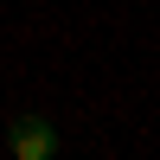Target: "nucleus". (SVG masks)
I'll return each instance as SVG.
<instances>
[{
	"label": "nucleus",
	"mask_w": 160,
	"mask_h": 160,
	"mask_svg": "<svg viewBox=\"0 0 160 160\" xmlns=\"http://www.w3.org/2000/svg\"><path fill=\"white\" fill-rule=\"evenodd\" d=\"M7 154H13V160H51V154H58L51 122H45V115H13V128H7Z\"/></svg>",
	"instance_id": "obj_1"
}]
</instances>
